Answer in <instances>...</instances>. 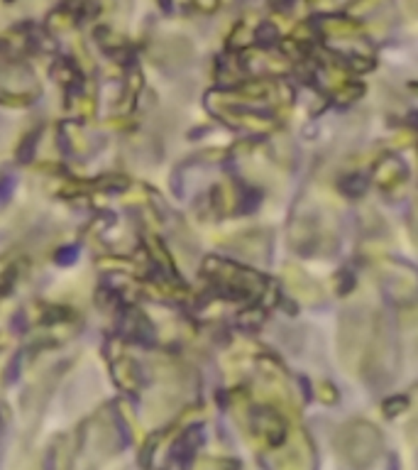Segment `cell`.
<instances>
[{"label":"cell","instance_id":"obj_10","mask_svg":"<svg viewBox=\"0 0 418 470\" xmlns=\"http://www.w3.org/2000/svg\"><path fill=\"white\" fill-rule=\"evenodd\" d=\"M71 319V311L66 309V306H54V304H47L42 306V314H40V321L47 326L52 324H64V321Z\"/></svg>","mask_w":418,"mask_h":470},{"label":"cell","instance_id":"obj_5","mask_svg":"<svg viewBox=\"0 0 418 470\" xmlns=\"http://www.w3.org/2000/svg\"><path fill=\"white\" fill-rule=\"evenodd\" d=\"M123 333L134 340H142V343H145V338L147 340L155 338V328H152V324L147 321V316L139 314V311H125Z\"/></svg>","mask_w":418,"mask_h":470},{"label":"cell","instance_id":"obj_4","mask_svg":"<svg viewBox=\"0 0 418 470\" xmlns=\"http://www.w3.org/2000/svg\"><path fill=\"white\" fill-rule=\"evenodd\" d=\"M93 37L100 50L108 56H113L115 61H123V56L127 54V40H125L123 35H118V32H113L110 27H98V30L93 32Z\"/></svg>","mask_w":418,"mask_h":470},{"label":"cell","instance_id":"obj_8","mask_svg":"<svg viewBox=\"0 0 418 470\" xmlns=\"http://www.w3.org/2000/svg\"><path fill=\"white\" fill-rule=\"evenodd\" d=\"M262 324H264V309L262 306H249V309L240 311L238 326L242 331H257V328H262Z\"/></svg>","mask_w":418,"mask_h":470},{"label":"cell","instance_id":"obj_1","mask_svg":"<svg viewBox=\"0 0 418 470\" xmlns=\"http://www.w3.org/2000/svg\"><path fill=\"white\" fill-rule=\"evenodd\" d=\"M203 270L213 282L215 294L223 299H249V296L262 294L264 285H267V280L257 272L245 270V267L215 255L206 257Z\"/></svg>","mask_w":418,"mask_h":470},{"label":"cell","instance_id":"obj_2","mask_svg":"<svg viewBox=\"0 0 418 470\" xmlns=\"http://www.w3.org/2000/svg\"><path fill=\"white\" fill-rule=\"evenodd\" d=\"M49 74L56 84L64 86V91H66L69 98H79V96L84 93V74H81V69L76 66L74 59H69V56H59V59H54Z\"/></svg>","mask_w":418,"mask_h":470},{"label":"cell","instance_id":"obj_9","mask_svg":"<svg viewBox=\"0 0 418 470\" xmlns=\"http://www.w3.org/2000/svg\"><path fill=\"white\" fill-rule=\"evenodd\" d=\"M74 22H76V17L66 3L59 8H54V10L49 13V17H47V25H49L52 30H66V27H71Z\"/></svg>","mask_w":418,"mask_h":470},{"label":"cell","instance_id":"obj_13","mask_svg":"<svg viewBox=\"0 0 418 470\" xmlns=\"http://www.w3.org/2000/svg\"><path fill=\"white\" fill-rule=\"evenodd\" d=\"M37 145H40V130L30 132V135H27L25 140H22V145L17 147V160H20V162H30L32 157H35Z\"/></svg>","mask_w":418,"mask_h":470},{"label":"cell","instance_id":"obj_21","mask_svg":"<svg viewBox=\"0 0 418 470\" xmlns=\"http://www.w3.org/2000/svg\"><path fill=\"white\" fill-rule=\"evenodd\" d=\"M269 3H272V6H289L291 0H269Z\"/></svg>","mask_w":418,"mask_h":470},{"label":"cell","instance_id":"obj_16","mask_svg":"<svg viewBox=\"0 0 418 470\" xmlns=\"http://www.w3.org/2000/svg\"><path fill=\"white\" fill-rule=\"evenodd\" d=\"M76 255H79V248H76V245H69V248H61V250L56 252L54 260L59 262V265H71V262L76 260Z\"/></svg>","mask_w":418,"mask_h":470},{"label":"cell","instance_id":"obj_3","mask_svg":"<svg viewBox=\"0 0 418 470\" xmlns=\"http://www.w3.org/2000/svg\"><path fill=\"white\" fill-rule=\"evenodd\" d=\"M377 186L382 191H396L408 181V169L398 157H387L377 165Z\"/></svg>","mask_w":418,"mask_h":470},{"label":"cell","instance_id":"obj_6","mask_svg":"<svg viewBox=\"0 0 418 470\" xmlns=\"http://www.w3.org/2000/svg\"><path fill=\"white\" fill-rule=\"evenodd\" d=\"M367 186H369V179L364 174H345L343 179L338 181V189L343 191L348 199H359V196L367 191Z\"/></svg>","mask_w":418,"mask_h":470},{"label":"cell","instance_id":"obj_20","mask_svg":"<svg viewBox=\"0 0 418 470\" xmlns=\"http://www.w3.org/2000/svg\"><path fill=\"white\" fill-rule=\"evenodd\" d=\"M10 189H13V181L0 179V199H6V196L10 194Z\"/></svg>","mask_w":418,"mask_h":470},{"label":"cell","instance_id":"obj_22","mask_svg":"<svg viewBox=\"0 0 418 470\" xmlns=\"http://www.w3.org/2000/svg\"><path fill=\"white\" fill-rule=\"evenodd\" d=\"M6 3H15V0H6Z\"/></svg>","mask_w":418,"mask_h":470},{"label":"cell","instance_id":"obj_11","mask_svg":"<svg viewBox=\"0 0 418 470\" xmlns=\"http://www.w3.org/2000/svg\"><path fill=\"white\" fill-rule=\"evenodd\" d=\"M252 42V32L247 30V25H235V30L230 32V37H228V50L230 52H240V50H245V47Z\"/></svg>","mask_w":418,"mask_h":470},{"label":"cell","instance_id":"obj_19","mask_svg":"<svg viewBox=\"0 0 418 470\" xmlns=\"http://www.w3.org/2000/svg\"><path fill=\"white\" fill-rule=\"evenodd\" d=\"M220 6V0H196V8L203 13H215Z\"/></svg>","mask_w":418,"mask_h":470},{"label":"cell","instance_id":"obj_12","mask_svg":"<svg viewBox=\"0 0 418 470\" xmlns=\"http://www.w3.org/2000/svg\"><path fill=\"white\" fill-rule=\"evenodd\" d=\"M364 91V86L359 84V81H345V84H340V89L335 91V98H338V103H353L355 98H359Z\"/></svg>","mask_w":418,"mask_h":470},{"label":"cell","instance_id":"obj_18","mask_svg":"<svg viewBox=\"0 0 418 470\" xmlns=\"http://www.w3.org/2000/svg\"><path fill=\"white\" fill-rule=\"evenodd\" d=\"M403 407H406V397H394V400H389L387 404H384V409H387V414H396Z\"/></svg>","mask_w":418,"mask_h":470},{"label":"cell","instance_id":"obj_17","mask_svg":"<svg viewBox=\"0 0 418 470\" xmlns=\"http://www.w3.org/2000/svg\"><path fill=\"white\" fill-rule=\"evenodd\" d=\"M379 6H382V0H357L350 10H353V15H364V13L374 10V8H379Z\"/></svg>","mask_w":418,"mask_h":470},{"label":"cell","instance_id":"obj_15","mask_svg":"<svg viewBox=\"0 0 418 470\" xmlns=\"http://www.w3.org/2000/svg\"><path fill=\"white\" fill-rule=\"evenodd\" d=\"M262 204V191H257V189H245V196L240 199V211H254L257 206Z\"/></svg>","mask_w":418,"mask_h":470},{"label":"cell","instance_id":"obj_14","mask_svg":"<svg viewBox=\"0 0 418 470\" xmlns=\"http://www.w3.org/2000/svg\"><path fill=\"white\" fill-rule=\"evenodd\" d=\"M355 285H357V277L353 275L350 267H345V270L338 272V277H335V291H338L340 296L350 294V291L355 289Z\"/></svg>","mask_w":418,"mask_h":470},{"label":"cell","instance_id":"obj_7","mask_svg":"<svg viewBox=\"0 0 418 470\" xmlns=\"http://www.w3.org/2000/svg\"><path fill=\"white\" fill-rule=\"evenodd\" d=\"M252 40L257 42L259 47H264V50H269V47H274L279 40H281V35H279V27L274 25L272 20H262L257 25V30L252 32Z\"/></svg>","mask_w":418,"mask_h":470}]
</instances>
